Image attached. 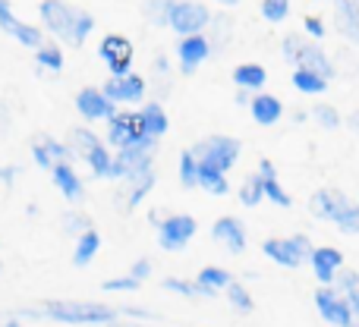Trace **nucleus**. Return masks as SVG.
Here are the masks:
<instances>
[{"label": "nucleus", "instance_id": "obj_52", "mask_svg": "<svg viewBox=\"0 0 359 327\" xmlns=\"http://www.w3.org/2000/svg\"><path fill=\"white\" fill-rule=\"evenodd\" d=\"M13 176H16V167H4V170H0V179H6V183H10Z\"/></svg>", "mask_w": 359, "mask_h": 327}, {"label": "nucleus", "instance_id": "obj_17", "mask_svg": "<svg viewBox=\"0 0 359 327\" xmlns=\"http://www.w3.org/2000/svg\"><path fill=\"white\" fill-rule=\"evenodd\" d=\"M211 239L224 242L233 255H240L243 249H246V230H243V223L236 221V217H221V221H215V227H211Z\"/></svg>", "mask_w": 359, "mask_h": 327}, {"label": "nucleus", "instance_id": "obj_56", "mask_svg": "<svg viewBox=\"0 0 359 327\" xmlns=\"http://www.w3.org/2000/svg\"><path fill=\"white\" fill-rule=\"evenodd\" d=\"M111 327H139V324H111Z\"/></svg>", "mask_w": 359, "mask_h": 327}, {"label": "nucleus", "instance_id": "obj_49", "mask_svg": "<svg viewBox=\"0 0 359 327\" xmlns=\"http://www.w3.org/2000/svg\"><path fill=\"white\" fill-rule=\"evenodd\" d=\"M63 227H67V230H79V227H82V230H88V221H86V217H79V214H69Z\"/></svg>", "mask_w": 359, "mask_h": 327}, {"label": "nucleus", "instance_id": "obj_10", "mask_svg": "<svg viewBox=\"0 0 359 327\" xmlns=\"http://www.w3.org/2000/svg\"><path fill=\"white\" fill-rule=\"evenodd\" d=\"M98 54H101V60L107 63V69H111V79H120V76L130 73V67H133V44H130V38L107 35L104 41H101Z\"/></svg>", "mask_w": 359, "mask_h": 327}, {"label": "nucleus", "instance_id": "obj_20", "mask_svg": "<svg viewBox=\"0 0 359 327\" xmlns=\"http://www.w3.org/2000/svg\"><path fill=\"white\" fill-rule=\"evenodd\" d=\"M249 111H252V120L259 126H274L280 120V113H284V107H280V101L274 95H255L249 101Z\"/></svg>", "mask_w": 359, "mask_h": 327}, {"label": "nucleus", "instance_id": "obj_13", "mask_svg": "<svg viewBox=\"0 0 359 327\" xmlns=\"http://www.w3.org/2000/svg\"><path fill=\"white\" fill-rule=\"evenodd\" d=\"M309 265H312V271H316L318 284L331 286L334 284V274L344 267V255L337 252V249H331V246H318V249H312L309 252Z\"/></svg>", "mask_w": 359, "mask_h": 327}, {"label": "nucleus", "instance_id": "obj_24", "mask_svg": "<svg viewBox=\"0 0 359 327\" xmlns=\"http://www.w3.org/2000/svg\"><path fill=\"white\" fill-rule=\"evenodd\" d=\"M196 186H202V189H205V192H211V195H227V192H230V186H227V173L215 170V167H208V164H198Z\"/></svg>", "mask_w": 359, "mask_h": 327}, {"label": "nucleus", "instance_id": "obj_57", "mask_svg": "<svg viewBox=\"0 0 359 327\" xmlns=\"http://www.w3.org/2000/svg\"><path fill=\"white\" fill-rule=\"evenodd\" d=\"M217 4H227L230 6V4H236V0H217Z\"/></svg>", "mask_w": 359, "mask_h": 327}, {"label": "nucleus", "instance_id": "obj_33", "mask_svg": "<svg viewBox=\"0 0 359 327\" xmlns=\"http://www.w3.org/2000/svg\"><path fill=\"white\" fill-rule=\"evenodd\" d=\"M170 6H174V0H145V19H149L151 25H164L168 22V13Z\"/></svg>", "mask_w": 359, "mask_h": 327}, {"label": "nucleus", "instance_id": "obj_18", "mask_svg": "<svg viewBox=\"0 0 359 327\" xmlns=\"http://www.w3.org/2000/svg\"><path fill=\"white\" fill-rule=\"evenodd\" d=\"M297 69H309V73H316V76H322V79H331L334 76V67H331V60H328V54H325L318 44H306L303 41V48L297 50Z\"/></svg>", "mask_w": 359, "mask_h": 327}, {"label": "nucleus", "instance_id": "obj_44", "mask_svg": "<svg viewBox=\"0 0 359 327\" xmlns=\"http://www.w3.org/2000/svg\"><path fill=\"white\" fill-rule=\"evenodd\" d=\"M211 38H217L221 44H227V38H230V19L227 16H217L215 19V35Z\"/></svg>", "mask_w": 359, "mask_h": 327}, {"label": "nucleus", "instance_id": "obj_32", "mask_svg": "<svg viewBox=\"0 0 359 327\" xmlns=\"http://www.w3.org/2000/svg\"><path fill=\"white\" fill-rule=\"evenodd\" d=\"M196 173H198V161L192 158L189 148L180 151V183L186 186V189H192L196 186Z\"/></svg>", "mask_w": 359, "mask_h": 327}, {"label": "nucleus", "instance_id": "obj_30", "mask_svg": "<svg viewBox=\"0 0 359 327\" xmlns=\"http://www.w3.org/2000/svg\"><path fill=\"white\" fill-rule=\"evenodd\" d=\"M262 176L259 173H252V176H246V183L240 186V202L246 204V208H255V204L262 202Z\"/></svg>", "mask_w": 359, "mask_h": 327}, {"label": "nucleus", "instance_id": "obj_27", "mask_svg": "<svg viewBox=\"0 0 359 327\" xmlns=\"http://www.w3.org/2000/svg\"><path fill=\"white\" fill-rule=\"evenodd\" d=\"M82 158H86V164L92 167L95 176H107V170H111V151H107V145H104V142L92 145V148H88Z\"/></svg>", "mask_w": 359, "mask_h": 327}, {"label": "nucleus", "instance_id": "obj_46", "mask_svg": "<svg viewBox=\"0 0 359 327\" xmlns=\"http://www.w3.org/2000/svg\"><path fill=\"white\" fill-rule=\"evenodd\" d=\"M299 48H303V41H299L297 35H287V38H284V57H287L290 63L297 60V50H299Z\"/></svg>", "mask_w": 359, "mask_h": 327}, {"label": "nucleus", "instance_id": "obj_37", "mask_svg": "<svg viewBox=\"0 0 359 327\" xmlns=\"http://www.w3.org/2000/svg\"><path fill=\"white\" fill-rule=\"evenodd\" d=\"M290 13V0H262V16L268 22H284Z\"/></svg>", "mask_w": 359, "mask_h": 327}, {"label": "nucleus", "instance_id": "obj_19", "mask_svg": "<svg viewBox=\"0 0 359 327\" xmlns=\"http://www.w3.org/2000/svg\"><path fill=\"white\" fill-rule=\"evenodd\" d=\"M334 22L341 35L359 44V0H334Z\"/></svg>", "mask_w": 359, "mask_h": 327}, {"label": "nucleus", "instance_id": "obj_21", "mask_svg": "<svg viewBox=\"0 0 359 327\" xmlns=\"http://www.w3.org/2000/svg\"><path fill=\"white\" fill-rule=\"evenodd\" d=\"M50 176H54V186L63 192L67 202H79L82 198V179L76 176V170L69 164H54L50 167Z\"/></svg>", "mask_w": 359, "mask_h": 327}, {"label": "nucleus", "instance_id": "obj_5", "mask_svg": "<svg viewBox=\"0 0 359 327\" xmlns=\"http://www.w3.org/2000/svg\"><path fill=\"white\" fill-rule=\"evenodd\" d=\"M211 22V13L205 4H198V0H174V6H170L168 13V25L180 35H198V32L205 29V25Z\"/></svg>", "mask_w": 359, "mask_h": 327}, {"label": "nucleus", "instance_id": "obj_54", "mask_svg": "<svg viewBox=\"0 0 359 327\" xmlns=\"http://www.w3.org/2000/svg\"><path fill=\"white\" fill-rule=\"evenodd\" d=\"M350 126H353V130L359 132V113H353V117H350Z\"/></svg>", "mask_w": 359, "mask_h": 327}, {"label": "nucleus", "instance_id": "obj_3", "mask_svg": "<svg viewBox=\"0 0 359 327\" xmlns=\"http://www.w3.org/2000/svg\"><path fill=\"white\" fill-rule=\"evenodd\" d=\"M189 151L198 164H208V167H215V170L227 173L230 167L236 164V158H240V142L230 136H211V139H202V142Z\"/></svg>", "mask_w": 359, "mask_h": 327}, {"label": "nucleus", "instance_id": "obj_8", "mask_svg": "<svg viewBox=\"0 0 359 327\" xmlns=\"http://www.w3.org/2000/svg\"><path fill=\"white\" fill-rule=\"evenodd\" d=\"M107 142L117 145V148H133V145L149 142L142 123H139V113H114L107 120Z\"/></svg>", "mask_w": 359, "mask_h": 327}, {"label": "nucleus", "instance_id": "obj_53", "mask_svg": "<svg viewBox=\"0 0 359 327\" xmlns=\"http://www.w3.org/2000/svg\"><path fill=\"white\" fill-rule=\"evenodd\" d=\"M249 101H252V98H249V92H246V88H240V92H236V104H249Z\"/></svg>", "mask_w": 359, "mask_h": 327}, {"label": "nucleus", "instance_id": "obj_11", "mask_svg": "<svg viewBox=\"0 0 359 327\" xmlns=\"http://www.w3.org/2000/svg\"><path fill=\"white\" fill-rule=\"evenodd\" d=\"M101 95H104L111 104H133V101H139L145 95V79L136 73H126V76H120V79H107Z\"/></svg>", "mask_w": 359, "mask_h": 327}, {"label": "nucleus", "instance_id": "obj_2", "mask_svg": "<svg viewBox=\"0 0 359 327\" xmlns=\"http://www.w3.org/2000/svg\"><path fill=\"white\" fill-rule=\"evenodd\" d=\"M41 318L60 324H114L117 312L111 305L101 302H73V299H54V302H44Z\"/></svg>", "mask_w": 359, "mask_h": 327}, {"label": "nucleus", "instance_id": "obj_34", "mask_svg": "<svg viewBox=\"0 0 359 327\" xmlns=\"http://www.w3.org/2000/svg\"><path fill=\"white\" fill-rule=\"evenodd\" d=\"M164 290L177 293V296H189V299H196V296H211V293H205L198 284H189V280H180V277H168V280H164Z\"/></svg>", "mask_w": 359, "mask_h": 327}, {"label": "nucleus", "instance_id": "obj_50", "mask_svg": "<svg viewBox=\"0 0 359 327\" xmlns=\"http://www.w3.org/2000/svg\"><path fill=\"white\" fill-rule=\"evenodd\" d=\"M344 299H347L350 312H353V315H359V286H356V290H350V293H344Z\"/></svg>", "mask_w": 359, "mask_h": 327}, {"label": "nucleus", "instance_id": "obj_22", "mask_svg": "<svg viewBox=\"0 0 359 327\" xmlns=\"http://www.w3.org/2000/svg\"><path fill=\"white\" fill-rule=\"evenodd\" d=\"M139 123H142V132L149 139H158L168 132V113H164L161 104H145L142 111H139Z\"/></svg>", "mask_w": 359, "mask_h": 327}, {"label": "nucleus", "instance_id": "obj_4", "mask_svg": "<svg viewBox=\"0 0 359 327\" xmlns=\"http://www.w3.org/2000/svg\"><path fill=\"white\" fill-rule=\"evenodd\" d=\"M151 148H155V139L142 145H133V148H120L117 158H111V170L107 176L114 179H136L142 173L151 170Z\"/></svg>", "mask_w": 359, "mask_h": 327}, {"label": "nucleus", "instance_id": "obj_41", "mask_svg": "<svg viewBox=\"0 0 359 327\" xmlns=\"http://www.w3.org/2000/svg\"><path fill=\"white\" fill-rule=\"evenodd\" d=\"M312 113H316V120L325 126V130H334V126H341V113H337L331 104H318Z\"/></svg>", "mask_w": 359, "mask_h": 327}, {"label": "nucleus", "instance_id": "obj_6", "mask_svg": "<svg viewBox=\"0 0 359 327\" xmlns=\"http://www.w3.org/2000/svg\"><path fill=\"white\" fill-rule=\"evenodd\" d=\"M262 252L280 267H299L309 258L312 246H309V239L299 233V236H290V239H265L262 242Z\"/></svg>", "mask_w": 359, "mask_h": 327}, {"label": "nucleus", "instance_id": "obj_1", "mask_svg": "<svg viewBox=\"0 0 359 327\" xmlns=\"http://www.w3.org/2000/svg\"><path fill=\"white\" fill-rule=\"evenodd\" d=\"M41 22L48 32H54L57 38L69 44V48H82V41L88 38V32L95 29V16L92 13L73 10L63 0H41Z\"/></svg>", "mask_w": 359, "mask_h": 327}, {"label": "nucleus", "instance_id": "obj_42", "mask_svg": "<svg viewBox=\"0 0 359 327\" xmlns=\"http://www.w3.org/2000/svg\"><path fill=\"white\" fill-rule=\"evenodd\" d=\"M101 290H107V293H133V290H139V280L114 277V280H104V284H101Z\"/></svg>", "mask_w": 359, "mask_h": 327}, {"label": "nucleus", "instance_id": "obj_45", "mask_svg": "<svg viewBox=\"0 0 359 327\" xmlns=\"http://www.w3.org/2000/svg\"><path fill=\"white\" fill-rule=\"evenodd\" d=\"M32 158H35V164H38V167H44V170H50V167H54V161H50V155L44 151V145H41V142L32 145Z\"/></svg>", "mask_w": 359, "mask_h": 327}, {"label": "nucleus", "instance_id": "obj_31", "mask_svg": "<svg viewBox=\"0 0 359 327\" xmlns=\"http://www.w3.org/2000/svg\"><path fill=\"white\" fill-rule=\"evenodd\" d=\"M151 186H155V170H149V173H142V176H136V179H133V189H130V198H126V204H130V208H136V204L142 202L145 195H149Z\"/></svg>", "mask_w": 359, "mask_h": 327}, {"label": "nucleus", "instance_id": "obj_15", "mask_svg": "<svg viewBox=\"0 0 359 327\" xmlns=\"http://www.w3.org/2000/svg\"><path fill=\"white\" fill-rule=\"evenodd\" d=\"M347 204H350V198L344 195V192H337V189H318L316 195L309 198L312 214H316L318 221H331V223H334V217L341 214Z\"/></svg>", "mask_w": 359, "mask_h": 327}, {"label": "nucleus", "instance_id": "obj_16", "mask_svg": "<svg viewBox=\"0 0 359 327\" xmlns=\"http://www.w3.org/2000/svg\"><path fill=\"white\" fill-rule=\"evenodd\" d=\"M177 54H180V63H183V73L192 76L198 69V63H205V57L211 54V44L205 35H186L180 38Z\"/></svg>", "mask_w": 359, "mask_h": 327}, {"label": "nucleus", "instance_id": "obj_29", "mask_svg": "<svg viewBox=\"0 0 359 327\" xmlns=\"http://www.w3.org/2000/svg\"><path fill=\"white\" fill-rule=\"evenodd\" d=\"M293 85H297L299 92H306V95H318V92L328 88V79L309 73V69H297V73H293Z\"/></svg>", "mask_w": 359, "mask_h": 327}, {"label": "nucleus", "instance_id": "obj_43", "mask_svg": "<svg viewBox=\"0 0 359 327\" xmlns=\"http://www.w3.org/2000/svg\"><path fill=\"white\" fill-rule=\"evenodd\" d=\"M334 277H337V284H341V290H344V293H350V290H356V286H359V274H356V271H350V267H341V271H337Z\"/></svg>", "mask_w": 359, "mask_h": 327}, {"label": "nucleus", "instance_id": "obj_26", "mask_svg": "<svg viewBox=\"0 0 359 327\" xmlns=\"http://www.w3.org/2000/svg\"><path fill=\"white\" fill-rule=\"evenodd\" d=\"M196 284L202 286L205 293H211V296H215L217 290H227L233 280H230V274L224 271V267H202V271H198V277H196Z\"/></svg>", "mask_w": 359, "mask_h": 327}, {"label": "nucleus", "instance_id": "obj_28", "mask_svg": "<svg viewBox=\"0 0 359 327\" xmlns=\"http://www.w3.org/2000/svg\"><path fill=\"white\" fill-rule=\"evenodd\" d=\"M35 63L41 69H50V73H60L63 69V54L57 44H41V48L35 50Z\"/></svg>", "mask_w": 359, "mask_h": 327}, {"label": "nucleus", "instance_id": "obj_25", "mask_svg": "<svg viewBox=\"0 0 359 327\" xmlns=\"http://www.w3.org/2000/svg\"><path fill=\"white\" fill-rule=\"evenodd\" d=\"M265 79H268V73H265V67H259V63H240V67L233 69V82L240 88H262L265 85Z\"/></svg>", "mask_w": 359, "mask_h": 327}, {"label": "nucleus", "instance_id": "obj_7", "mask_svg": "<svg viewBox=\"0 0 359 327\" xmlns=\"http://www.w3.org/2000/svg\"><path fill=\"white\" fill-rule=\"evenodd\" d=\"M198 223L196 217L189 214H170L168 221L158 227V242H161L164 252H180V249H186V242L196 236Z\"/></svg>", "mask_w": 359, "mask_h": 327}, {"label": "nucleus", "instance_id": "obj_35", "mask_svg": "<svg viewBox=\"0 0 359 327\" xmlns=\"http://www.w3.org/2000/svg\"><path fill=\"white\" fill-rule=\"evenodd\" d=\"M262 195L265 198H271L278 208H290V195H287L284 189H280V183H278V176H268V179H262Z\"/></svg>", "mask_w": 359, "mask_h": 327}, {"label": "nucleus", "instance_id": "obj_47", "mask_svg": "<svg viewBox=\"0 0 359 327\" xmlns=\"http://www.w3.org/2000/svg\"><path fill=\"white\" fill-rule=\"evenodd\" d=\"M149 274H151V261H149V258H142V261H136V265H133L130 277H133V280H139V284H142V280L149 277Z\"/></svg>", "mask_w": 359, "mask_h": 327}, {"label": "nucleus", "instance_id": "obj_14", "mask_svg": "<svg viewBox=\"0 0 359 327\" xmlns=\"http://www.w3.org/2000/svg\"><path fill=\"white\" fill-rule=\"evenodd\" d=\"M76 111L86 120H111L114 113H117L111 101L101 95V88H82V92L76 95Z\"/></svg>", "mask_w": 359, "mask_h": 327}, {"label": "nucleus", "instance_id": "obj_38", "mask_svg": "<svg viewBox=\"0 0 359 327\" xmlns=\"http://www.w3.org/2000/svg\"><path fill=\"white\" fill-rule=\"evenodd\" d=\"M334 223L344 230V233H359V204L350 202L347 208H344L341 214L334 217Z\"/></svg>", "mask_w": 359, "mask_h": 327}, {"label": "nucleus", "instance_id": "obj_51", "mask_svg": "<svg viewBox=\"0 0 359 327\" xmlns=\"http://www.w3.org/2000/svg\"><path fill=\"white\" fill-rule=\"evenodd\" d=\"M123 315H130V318H142V321H151V312H142V309H123Z\"/></svg>", "mask_w": 359, "mask_h": 327}, {"label": "nucleus", "instance_id": "obj_23", "mask_svg": "<svg viewBox=\"0 0 359 327\" xmlns=\"http://www.w3.org/2000/svg\"><path fill=\"white\" fill-rule=\"evenodd\" d=\"M98 249H101V236H98V230L88 227L86 233H79V239H76L73 265H76V267H86L88 261H92L95 255H98Z\"/></svg>", "mask_w": 359, "mask_h": 327}, {"label": "nucleus", "instance_id": "obj_55", "mask_svg": "<svg viewBox=\"0 0 359 327\" xmlns=\"http://www.w3.org/2000/svg\"><path fill=\"white\" fill-rule=\"evenodd\" d=\"M0 327H25L22 321H6V324H0Z\"/></svg>", "mask_w": 359, "mask_h": 327}, {"label": "nucleus", "instance_id": "obj_48", "mask_svg": "<svg viewBox=\"0 0 359 327\" xmlns=\"http://www.w3.org/2000/svg\"><path fill=\"white\" fill-rule=\"evenodd\" d=\"M303 25H306V32H309L312 38H322V35H325V22H322L318 16H306Z\"/></svg>", "mask_w": 359, "mask_h": 327}, {"label": "nucleus", "instance_id": "obj_12", "mask_svg": "<svg viewBox=\"0 0 359 327\" xmlns=\"http://www.w3.org/2000/svg\"><path fill=\"white\" fill-rule=\"evenodd\" d=\"M0 29L6 32V35H13L19 44H25V48H41L44 44V38H41V32L35 29V25H29V22H22V19H16L13 16V10H10V4L6 0H0Z\"/></svg>", "mask_w": 359, "mask_h": 327}, {"label": "nucleus", "instance_id": "obj_36", "mask_svg": "<svg viewBox=\"0 0 359 327\" xmlns=\"http://www.w3.org/2000/svg\"><path fill=\"white\" fill-rule=\"evenodd\" d=\"M227 299H230V305H233V309H240V312H252L255 309L252 296H249V290L243 284H230L227 286Z\"/></svg>", "mask_w": 359, "mask_h": 327}, {"label": "nucleus", "instance_id": "obj_9", "mask_svg": "<svg viewBox=\"0 0 359 327\" xmlns=\"http://www.w3.org/2000/svg\"><path fill=\"white\" fill-rule=\"evenodd\" d=\"M316 309L331 327H353V312H350L347 299L337 290H331V286L316 290Z\"/></svg>", "mask_w": 359, "mask_h": 327}, {"label": "nucleus", "instance_id": "obj_39", "mask_svg": "<svg viewBox=\"0 0 359 327\" xmlns=\"http://www.w3.org/2000/svg\"><path fill=\"white\" fill-rule=\"evenodd\" d=\"M69 139H73V148H69V151H79V155H86L92 145L101 142V139L95 136L92 130H73V132H69Z\"/></svg>", "mask_w": 359, "mask_h": 327}, {"label": "nucleus", "instance_id": "obj_40", "mask_svg": "<svg viewBox=\"0 0 359 327\" xmlns=\"http://www.w3.org/2000/svg\"><path fill=\"white\" fill-rule=\"evenodd\" d=\"M41 145H44V151L50 155V161H54V164H67V161H69V155H73V151H69L67 145H60L57 139H48V136H44V139H41Z\"/></svg>", "mask_w": 359, "mask_h": 327}]
</instances>
